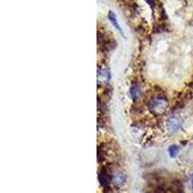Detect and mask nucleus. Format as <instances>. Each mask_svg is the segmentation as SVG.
I'll return each instance as SVG.
<instances>
[{"label":"nucleus","instance_id":"obj_8","mask_svg":"<svg viewBox=\"0 0 193 193\" xmlns=\"http://www.w3.org/2000/svg\"><path fill=\"white\" fill-rule=\"evenodd\" d=\"M178 148L176 147V146H171V147L169 148V155L170 156H172V157H175L176 155H178Z\"/></svg>","mask_w":193,"mask_h":193},{"label":"nucleus","instance_id":"obj_5","mask_svg":"<svg viewBox=\"0 0 193 193\" xmlns=\"http://www.w3.org/2000/svg\"><path fill=\"white\" fill-rule=\"evenodd\" d=\"M108 79H109V74L107 70H99V74H97V81H99V83L101 82V84L105 83L108 81Z\"/></svg>","mask_w":193,"mask_h":193},{"label":"nucleus","instance_id":"obj_2","mask_svg":"<svg viewBox=\"0 0 193 193\" xmlns=\"http://www.w3.org/2000/svg\"><path fill=\"white\" fill-rule=\"evenodd\" d=\"M180 126V121L177 117H171L167 121V128L171 132H175Z\"/></svg>","mask_w":193,"mask_h":193},{"label":"nucleus","instance_id":"obj_7","mask_svg":"<svg viewBox=\"0 0 193 193\" xmlns=\"http://www.w3.org/2000/svg\"><path fill=\"white\" fill-rule=\"evenodd\" d=\"M108 18H109V20H110V22L114 25V27H116L119 31H122V30H121V27H120V24H119V22H118V20H117L116 14H114L113 12H109Z\"/></svg>","mask_w":193,"mask_h":193},{"label":"nucleus","instance_id":"obj_4","mask_svg":"<svg viewBox=\"0 0 193 193\" xmlns=\"http://www.w3.org/2000/svg\"><path fill=\"white\" fill-rule=\"evenodd\" d=\"M99 184H101L102 186H106V185L108 184L109 177H108V172L106 171V169H104V168L101 169L99 175Z\"/></svg>","mask_w":193,"mask_h":193},{"label":"nucleus","instance_id":"obj_1","mask_svg":"<svg viewBox=\"0 0 193 193\" xmlns=\"http://www.w3.org/2000/svg\"><path fill=\"white\" fill-rule=\"evenodd\" d=\"M168 108V101L165 97H153L149 102V109L155 115H161L165 113L166 109Z\"/></svg>","mask_w":193,"mask_h":193},{"label":"nucleus","instance_id":"obj_3","mask_svg":"<svg viewBox=\"0 0 193 193\" xmlns=\"http://www.w3.org/2000/svg\"><path fill=\"white\" fill-rule=\"evenodd\" d=\"M111 182L115 185H122L124 182V176L120 172L114 173L111 176Z\"/></svg>","mask_w":193,"mask_h":193},{"label":"nucleus","instance_id":"obj_6","mask_svg":"<svg viewBox=\"0 0 193 193\" xmlns=\"http://www.w3.org/2000/svg\"><path fill=\"white\" fill-rule=\"evenodd\" d=\"M130 96L133 99H138L141 96L140 88L136 86V85H133V86L130 88Z\"/></svg>","mask_w":193,"mask_h":193}]
</instances>
